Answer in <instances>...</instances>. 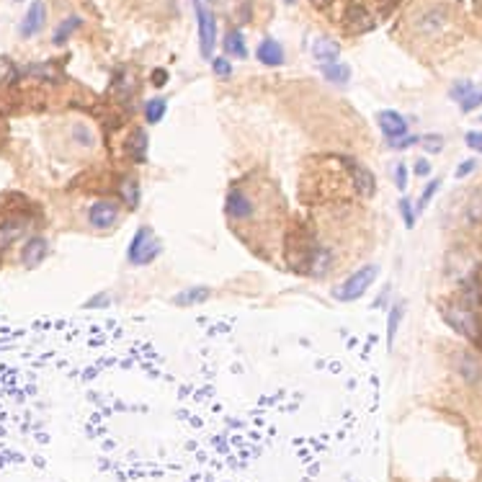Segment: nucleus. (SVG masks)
Listing matches in <instances>:
<instances>
[{
  "label": "nucleus",
  "mask_w": 482,
  "mask_h": 482,
  "mask_svg": "<svg viewBox=\"0 0 482 482\" xmlns=\"http://www.w3.org/2000/svg\"><path fill=\"white\" fill-rule=\"evenodd\" d=\"M263 204L258 202V191L248 183H237L227 191V202H225V214L229 222L235 225H253L261 217Z\"/></svg>",
  "instance_id": "nucleus-1"
},
{
  "label": "nucleus",
  "mask_w": 482,
  "mask_h": 482,
  "mask_svg": "<svg viewBox=\"0 0 482 482\" xmlns=\"http://www.w3.org/2000/svg\"><path fill=\"white\" fill-rule=\"evenodd\" d=\"M377 273H379V269L374 263H366L364 269H359L346 281H340L338 287H333V299H338V302H354L359 296H364L366 289L372 287L374 279H377Z\"/></svg>",
  "instance_id": "nucleus-2"
},
{
  "label": "nucleus",
  "mask_w": 482,
  "mask_h": 482,
  "mask_svg": "<svg viewBox=\"0 0 482 482\" xmlns=\"http://www.w3.org/2000/svg\"><path fill=\"white\" fill-rule=\"evenodd\" d=\"M160 248H163L160 240L153 235V229L147 227V225H142V227L135 232L132 243H129L127 258L132 266H147V263H153L155 258H158Z\"/></svg>",
  "instance_id": "nucleus-3"
},
{
  "label": "nucleus",
  "mask_w": 482,
  "mask_h": 482,
  "mask_svg": "<svg viewBox=\"0 0 482 482\" xmlns=\"http://www.w3.org/2000/svg\"><path fill=\"white\" fill-rule=\"evenodd\" d=\"M196 24H199V47L204 57H212L214 44H217V18L209 6V0H194Z\"/></svg>",
  "instance_id": "nucleus-4"
},
{
  "label": "nucleus",
  "mask_w": 482,
  "mask_h": 482,
  "mask_svg": "<svg viewBox=\"0 0 482 482\" xmlns=\"http://www.w3.org/2000/svg\"><path fill=\"white\" fill-rule=\"evenodd\" d=\"M119 217H121L119 204L109 202V199H101V202H96L93 206L88 209V225L93 229H98V232H106V229L116 227Z\"/></svg>",
  "instance_id": "nucleus-5"
},
{
  "label": "nucleus",
  "mask_w": 482,
  "mask_h": 482,
  "mask_svg": "<svg viewBox=\"0 0 482 482\" xmlns=\"http://www.w3.org/2000/svg\"><path fill=\"white\" fill-rule=\"evenodd\" d=\"M446 21H449L446 10L441 8V6H431L423 13H418V18H415V31L423 36H436L446 29Z\"/></svg>",
  "instance_id": "nucleus-6"
},
{
  "label": "nucleus",
  "mask_w": 482,
  "mask_h": 482,
  "mask_svg": "<svg viewBox=\"0 0 482 482\" xmlns=\"http://www.w3.org/2000/svg\"><path fill=\"white\" fill-rule=\"evenodd\" d=\"M377 124H379V129L384 132V137H387L389 142L407 135V119L392 109L379 111V114H377Z\"/></svg>",
  "instance_id": "nucleus-7"
},
{
  "label": "nucleus",
  "mask_w": 482,
  "mask_h": 482,
  "mask_svg": "<svg viewBox=\"0 0 482 482\" xmlns=\"http://www.w3.org/2000/svg\"><path fill=\"white\" fill-rule=\"evenodd\" d=\"M348 165V170H351V181H354V188H356V194H361L364 199H369V196H374V188H377V183H374V176H372V170L364 168L361 163H356V160H343Z\"/></svg>",
  "instance_id": "nucleus-8"
},
{
  "label": "nucleus",
  "mask_w": 482,
  "mask_h": 482,
  "mask_svg": "<svg viewBox=\"0 0 482 482\" xmlns=\"http://www.w3.org/2000/svg\"><path fill=\"white\" fill-rule=\"evenodd\" d=\"M44 21H47V8H44L42 0H34V3L29 6V10H26V16H24V21H21V29H18V31H21L24 39H29V36H34L42 31Z\"/></svg>",
  "instance_id": "nucleus-9"
},
{
  "label": "nucleus",
  "mask_w": 482,
  "mask_h": 482,
  "mask_svg": "<svg viewBox=\"0 0 482 482\" xmlns=\"http://www.w3.org/2000/svg\"><path fill=\"white\" fill-rule=\"evenodd\" d=\"M47 250H50V243H47L44 237H39V235L29 237L24 250H21V261H24V266L34 269V266H39V263L47 258Z\"/></svg>",
  "instance_id": "nucleus-10"
},
{
  "label": "nucleus",
  "mask_w": 482,
  "mask_h": 482,
  "mask_svg": "<svg viewBox=\"0 0 482 482\" xmlns=\"http://www.w3.org/2000/svg\"><path fill=\"white\" fill-rule=\"evenodd\" d=\"M255 57H258V62H263L266 68H279V65H284V47H281L276 39H263L261 44H258V52H255Z\"/></svg>",
  "instance_id": "nucleus-11"
},
{
  "label": "nucleus",
  "mask_w": 482,
  "mask_h": 482,
  "mask_svg": "<svg viewBox=\"0 0 482 482\" xmlns=\"http://www.w3.org/2000/svg\"><path fill=\"white\" fill-rule=\"evenodd\" d=\"M124 150H127L129 160H135V163L147 160V132H144V129H135V132L127 137Z\"/></svg>",
  "instance_id": "nucleus-12"
},
{
  "label": "nucleus",
  "mask_w": 482,
  "mask_h": 482,
  "mask_svg": "<svg viewBox=\"0 0 482 482\" xmlns=\"http://www.w3.org/2000/svg\"><path fill=\"white\" fill-rule=\"evenodd\" d=\"M312 54L320 65H333V62H338V57H340V47H338V42H333L328 36H320L312 47Z\"/></svg>",
  "instance_id": "nucleus-13"
},
{
  "label": "nucleus",
  "mask_w": 482,
  "mask_h": 482,
  "mask_svg": "<svg viewBox=\"0 0 482 482\" xmlns=\"http://www.w3.org/2000/svg\"><path fill=\"white\" fill-rule=\"evenodd\" d=\"M26 222L24 220H6L0 222V253H6L18 237L24 235Z\"/></svg>",
  "instance_id": "nucleus-14"
},
{
  "label": "nucleus",
  "mask_w": 482,
  "mask_h": 482,
  "mask_svg": "<svg viewBox=\"0 0 482 482\" xmlns=\"http://www.w3.org/2000/svg\"><path fill=\"white\" fill-rule=\"evenodd\" d=\"M209 294H212V289H209V287H191V289H183V292H178V294L173 296V305H178V307L199 305V302H206V299H209Z\"/></svg>",
  "instance_id": "nucleus-15"
},
{
  "label": "nucleus",
  "mask_w": 482,
  "mask_h": 482,
  "mask_svg": "<svg viewBox=\"0 0 482 482\" xmlns=\"http://www.w3.org/2000/svg\"><path fill=\"white\" fill-rule=\"evenodd\" d=\"M225 54H229V57H237V59L248 57L246 36L240 34L237 29H232V31H227V34H225Z\"/></svg>",
  "instance_id": "nucleus-16"
},
{
  "label": "nucleus",
  "mask_w": 482,
  "mask_h": 482,
  "mask_svg": "<svg viewBox=\"0 0 482 482\" xmlns=\"http://www.w3.org/2000/svg\"><path fill=\"white\" fill-rule=\"evenodd\" d=\"M119 196L124 199V204H127L129 209H135L137 204H140V183H137L135 176H127L119 183Z\"/></svg>",
  "instance_id": "nucleus-17"
},
{
  "label": "nucleus",
  "mask_w": 482,
  "mask_h": 482,
  "mask_svg": "<svg viewBox=\"0 0 482 482\" xmlns=\"http://www.w3.org/2000/svg\"><path fill=\"white\" fill-rule=\"evenodd\" d=\"M322 75H325V80H330V83H348V77H351V68L348 65H338V62H333V65H322Z\"/></svg>",
  "instance_id": "nucleus-18"
},
{
  "label": "nucleus",
  "mask_w": 482,
  "mask_h": 482,
  "mask_svg": "<svg viewBox=\"0 0 482 482\" xmlns=\"http://www.w3.org/2000/svg\"><path fill=\"white\" fill-rule=\"evenodd\" d=\"M165 109H168V101L165 98H153V101L144 103V119L150 121V124H158L163 116H165Z\"/></svg>",
  "instance_id": "nucleus-19"
},
{
  "label": "nucleus",
  "mask_w": 482,
  "mask_h": 482,
  "mask_svg": "<svg viewBox=\"0 0 482 482\" xmlns=\"http://www.w3.org/2000/svg\"><path fill=\"white\" fill-rule=\"evenodd\" d=\"M402 315H405V302H398V305L389 310V317H387V340L392 343L395 336L400 330V322H402Z\"/></svg>",
  "instance_id": "nucleus-20"
},
{
  "label": "nucleus",
  "mask_w": 482,
  "mask_h": 482,
  "mask_svg": "<svg viewBox=\"0 0 482 482\" xmlns=\"http://www.w3.org/2000/svg\"><path fill=\"white\" fill-rule=\"evenodd\" d=\"M77 26H80V18L77 16H70V18H65L62 24H59V29L54 31V44H65L70 39V34L75 31Z\"/></svg>",
  "instance_id": "nucleus-21"
},
{
  "label": "nucleus",
  "mask_w": 482,
  "mask_h": 482,
  "mask_svg": "<svg viewBox=\"0 0 482 482\" xmlns=\"http://www.w3.org/2000/svg\"><path fill=\"white\" fill-rule=\"evenodd\" d=\"M459 361H462V364H459V369H462V374H465V377H467V379H469V382H474V379H477V377H480V374H482L480 361H477L474 356L465 354V356H462V359H459Z\"/></svg>",
  "instance_id": "nucleus-22"
},
{
  "label": "nucleus",
  "mask_w": 482,
  "mask_h": 482,
  "mask_svg": "<svg viewBox=\"0 0 482 482\" xmlns=\"http://www.w3.org/2000/svg\"><path fill=\"white\" fill-rule=\"evenodd\" d=\"M482 106V88H472L469 93L459 101V109L465 111V114H469V111H474V109H480Z\"/></svg>",
  "instance_id": "nucleus-23"
},
{
  "label": "nucleus",
  "mask_w": 482,
  "mask_h": 482,
  "mask_svg": "<svg viewBox=\"0 0 482 482\" xmlns=\"http://www.w3.org/2000/svg\"><path fill=\"white\" fill-rule=\"evenodd\" d=\"M73 135H75V142H80L83 147H93L96 144L93 132L85 127V124H75V127H73Z\"/></svg>",
  "instance_id": "nucleus-24"
},
{
  "label": "nucleus",
  "mask_w": 482,
  "mask_h": 482,
  "mask_svg": "<svg viewBox=\"0 0 482 482\" xmlns=\"http://www.w3.org/2000/svg\"><path fill=\"white\" fill-rule=\"evenodd\" d=\"M400 214H402L405 227L413 229L415 227V209H413V204H410V199H407V196H402V199H400Z\"/></svg>",
  "instance_id": "nucleus-25"
},
{
  "label": "nucleus",
  "mask_w": 482,
  "mask_h": 482,
  "mask_svg": "<svg viewBox=\"0 0 482 482\" xmlns=\"http://www.w3.org/2000/svg\"><path fill=\"white\" fill-rule=\"evenodd\" d=\"M439 186H441V181H439V178H433L431 183H428V186L423 188V194H421V199H418V212H423L425 206H428V204H431L433 194H436V191H439Z\"/></svg>",
  "instance_id": "nucleus-26"
},
{
  "label": "nucleus",
  "mask_w": 482,
  "mask_h": 482,
  "mask_svg": "<svg viewBox=\"0 0 482 482\" xmlns=\"http://www.w3.org/2000/svg\"><path fill=\"white\" fill-rule=\"evenodd\" d=\"M16 65L8 57H0V83H10V80H16Z\"/></svg>",
  "instance_id": "nucleus-27"
},
{
  "label": "nucleus",
  "mask_w": 482,
  "mask_h": 482,
  "mask_svg": "<svg viewBox=\"0 0 482 482\" xmlns=\"http://www.w3.org/2000/svg\"><path fill=\"white\" fill-rule=\"evenodd\" d=\"M474 85L469 83V80H457V83L451 85V91H449V96H451V101H462V98H465L467 93H469V91H472Z\"/></svg>",
  "instance_id": "nucleus-28"
},
{
  "label": "nucleus",
  "mask_w": 482,
  "mask_h": 482,
  "mask_svg": "<svg viewBox=\"0 0 482 482\" xmlns=\"http://www.w3.org/2000/svg\"><path fill=\"white\" fill-rule=\"evenodd\" d=\"M421 144L425 147V153H441V150H444V137L425 135V137H421Z\"/></svg>",
  "instance_id": "nucleus-29"
},
{
  "label": "nucleus",
  "mask_w": 482,
  "mask_h": 482,
  "mask_svg": "<svg viewBox=\"0 0 482 482\" xmlns=\"http://www.w3.org/2000/svg\"><path fill=\"white\" fill-rule=\"evenodd\" d=\"M212 70H214V75L225 77V80H227V77L232 75V65H229V62H227L225 57H214V59H212Z\"/></svg>",
  "instance_id": "nucleus-30"
},
{
  "label": "nucleus",
  "mask_w": 482,
  "mask_h": 482,
  "mask_svg": "<svg viewBox=\"0 0 482 482\" xmlns=\"http://www.w3.org/2000/svg\"><path fill=\"white\" fill-rule=\"evenodd\" d=\"M395 186H398L400 191H405V188H407V168H405V163H398V165H395Z\"/></svg>",
  "instance_id": "nucleus-31"
},
{
  "label": "nucleus",
  "mask_w": 482,
  "mask_h": 482,
  "mask_svg": "<svg viewBox=\"0 0 482 482\" xmlns=\"http://www.w3.org/2000/svg\"><path fill=\"white\" fill-rule=\"evenodd\" d=\"M465 142H467V147H469V150H474V153H482V132H467Z\"/></svg>",
  "instance_id": "nucleus-32"
},
{
  "label": "nucleus",
  "mask_w": 482,
  "mask_h": 482,
  "mask_svg": "<svg viewBox=\"0 0 482 482\" xmlns=\"http://www.w3.org/2000/svg\"><path fill=\"white\" fill-rule=\"evenodd\" d=\"M477 168V163L474 160H465V163H459V168H457V178H467L472 170Z\"/></svg>",
  "instance_id": "nucleus-33"
},
{
  "label": "nucleus",
  "mask_w": 482,
  "mask_h": 482,
  "mask_svg": "<svg viewBox=\"0 0 482 482\" xmlns=\"http://www.w3.org/2000/svg\"><path fill=\"white\" fill-rule=\"evenodd\" d=\"M428 173H431V163L421 158V160L415 163V176H418V178H425Z\"/></svg>",
  "instance_id": "nucleus-34"
},
{
  "label": "nucleus",
  "mask_w": 482,
  "mask_h": 482,
  "mask_svg": "<svg viewBox=\"0 0 482 482\" xmlns=\"http://www.w3.org/2000/svg\"><path fill=\"white\" fill-rule=\"evenodd\" d=\"M165 80H168V73H165V70H155V73H153V83L155 85H165Z\"/></svg>",
  "instance_id": "nucleus-35"
},
{
  "label": "nucleus",
  "mask_w": 482,
  "mask_h": 482,
  "mask_svg": "<svg viewBox=\"0 0 482 482\" xmlns=\"http://www.w3.org/2000/svg\"><path fill=\"white\" fill-rule=\"evenodd\" d=\"M474 340H477V343L482 346V330H477V336H474Z\"/></svg>",
  "instance_id": "nucleus-36"
},
{
  "label": "nucleus",
  "mask_w": 482,
  "mask_h": 482,
  "mask_svg": "<svg viewBox=\"0 0 482 482\" xmlns=\"http://www.w3.org/2000/svg\"><path fill=\"white\" fill-rule=\"evenodd\" d=\"M315 6H322V3H328V0H312Z\"/></svg>",
  "instance_id": "nucleus-37"
},
{
  "label": "nucleus",
  "mask_w": 482,
  "mask_h": 482,
  "mask_svg": "<svg viewBox=\"0 0 482 482\" xmlns=\"http://www.w3.org/2000/svg\"><path fill=\"white\" fill-rule=\"evenodd\" d=\"M287 3H294V0H287Z\"/></svg>",
  "instance_id": "nucleus-38"
},
{
  "label": "nucleus",
  "mask_w": 482,
  "mask_h": 482,
  "mask_svg": "<svg viewBox=\"0 0 482 482\" xmlns=\"http://www.w3.org/2000/svg\"><path fill=\"white\" fill-rule=\"evenodd\" d=\"M16 3H21V0H16Z\"/></svg>",
  "instance_id": "nucleus-39"
}]
</instances>
